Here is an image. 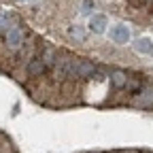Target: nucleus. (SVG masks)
<instances>
[{
  "instance_id": "9",
  "label": "nucleus",
  "mask_w": 153,
  "mask_h": 153,
  "mask_svg": "<svg viewBox=\"0 0 153 153\" xmlns=\"http://www.w3.org/2000/svg\"><path fill=\"white\" fill-rule=\"evenodd\" d=\"M57 57H60V55H57V51L51 49V47H45V49L41 51V60L47 64V68H53V64L57 62Z\"/></svg>"
},
{
  "instance_id": "12",
  "label": "nucleus",
  "mask_w": 153,
  "mask_h": 153,
  "mask_svg": "<svg viewBox=\"0 0 153 153\" xmlns=\"http://www.w3.org/2000/svg\"><path fill=\"white\" fill-rule=\"evenodd\" d=\"M94 9H96V2L94 0H83L81 2V15H94Z\"/></svg>"
},
{
  "instance_id": "1",
  "label": "nucleus",
  "mask_w": 153,
  "mask_h": 153,
  "mask_svg": "<svg viewBox=\"0 0 153 153\" xmlns=\"http://www.w3.org/2000/svg\"><path fill=\"white\" fill-rule=\"evenodd\" d=\"M98 74V66L94 62H87V60H72V66H70V81H76V79H94Z\"/></svg>"
},
{
  "instance_id": "7",
  "label": "nucleus",
  "mask_w": 153,
  "mask_h": 153,
  "mask_svg": "<svg viewBox=\"0 0 153 153\" xmlns=\"http://www.w3.org/2000/svg\"><path fill=\"white\" fill-rule=\"evenodd\" d=\"M134 98H136V104L143 106V108L153 106V85H145V87L140 89V94L134 96Z\"/></svg>"
},
{
  "instance_id": "4",
  "label": "nucleus",
  "mask_w": 153,
  "mask_h": 153,
  "mask_svg": "<svg viewBox=\"0 0 153 153\" xmlns=\"http://www.w3.org/2000/svg\"><path fill=\"white\" fill-rule=\"evenodd\" d=\"M128 79H130V74L126 70H121V68H115V70L108 72V81H111V85L115 89H123L128 85Z\"/></svg>"
},
{
  "instance_id": "10",
  "label": "nucleus",
  "mask_w": 153,
  "mask_h": 153,
  "mask_svg": "<svg viewBox=\"0 0 153 153\" xmlns=\"http://www.w3.org/2000/svg\"><path fill=\"white\" fill-rule=\"evenodd\" d=\"M143 87H145V85H143V79H140V76H130V79H128V85H126L123 89H128V94H132V96H138Z\"/></svg>"
},
{
  "instance_id": "8",
  "label": "nucleus",
  "mask_w": 153,
  "mask_h": 153,
  "mask_svg": "<svg viewBox=\"0 0 153 153\" xmlns=\"http://www.w3.org/2000/svg\"><path fill=\"white\" fill-rule=\"evenodd\" d=\"M134 49L138 53H153V41L149 36H140V38L134 41Z\"/></svg>"
},
{
  "instance_id": "13",
  "label": "nucleus",
  "mask_w": 153,
  "mask_h": 153,
  "mask_svg": "<svg viewBox=\"0 0 153 153\" xmlns=\"http://www.w3.org/2000/svg\"><path fill=\"white\" fill-rule=\"evenodd\" d=\"M147 4H149V9L153 11V0H147Z\"/></svg>"
},
{
  "instance_id": "6",
  "label": "nucleus",
  "mask_w": 153,
  "mask_h": 153,
  "mask_svg": "<svg viewBox=\"0 0 153 153\" xmlns=\"http://www.w3.org/2000/svg\"><path fill=\"white\" fill-rule=\"evenodd\" d=\"M47 70H49V68H47V64L41 60V57H32V60L28 62V66H26L28 76H45Z\"/></svg>"
},
{
  "instance_id": "14",
  "label": "nucleus",
  "mask_w": 153,
  "mask_h": 153,
  "mask_svg": "<svg viewBox=\"0 0 153 153\" xmlns=\"http://www.w3.org/2000/svg\"><path fill=\"white\" fill-rule=\"evenodd\" d=\"M24 2H26V0H24Z\"/></svg>"
},
{
  "instance_id": "2",
  "label": "nucleus",
  "mask_w": 153,
  "mask_h": 153,
  "mask_svg": "<svg viewBox=\"0 0 153 153\" xmlns=\"http://www.w3.org/2000/svg\"><path fill=\"white\" fill-rule=\"evenodd\" d=\"M4 38H7V47L13 49V51L22 49L24 43H26V34L19 30V28H15V26H11V28L4 32Z\"/></svg>"
},
{
  "instance_id": "3",
  "label": "nucleus",
  "mask_w": 153,
  "mask_h": 153,
  "mask_svg": "<svg viewBox=\"0 0 153 153\" xmlns=\"http://www.w3.org/2000/svg\"><path fill=\"white\" fill-rule=\"evenodd\" d=\"M108 38H111L113 43H117V45H126V43L130 41V30H128V26H123V24L113 26V28L108 30Z\"/></svg>"
},
{
  "instance_id": "5",
  "label": "nucleus",
  "mask_w": 153,
  "mask_h": 153,
  "mask_svg": "<svg viewBox=\"0 0 153 153\" xmlns=\"http://www.w3.org/2000/svg\"><path fill=\"white\" fill-rule=\"evenodd\" d=\"M87 32H91V34H104V32H106V17H104V15H98V13H94V15L89 17Z\"/></svg>"
},
{
  "instance_id": "11",
  "label": "nucleus",
  "mask_w": 153,
  "mask_h": 153,
  "mask_svg": "<svg viewBox=\"0 0 153 153\" xmlns=\"http://www.w3.org/2000/svg\"><path fill=\"white\" fill-rule=\"evenodd\" d=\"M68 34H70L72 38H76L79 43H83L85 38H87V30H85L83 26H79V24H72V26H68Z\"/></svg>"
}]
</instances>
